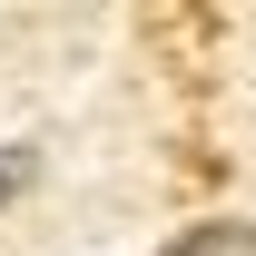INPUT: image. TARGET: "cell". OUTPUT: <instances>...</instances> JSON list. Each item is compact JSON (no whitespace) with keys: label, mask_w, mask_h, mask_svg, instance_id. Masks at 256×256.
<instances>
[{"label":"cell","mask_w":256,"mask_h":256,"mask_svg":"<svg viewBox=\"0 0 256 256\" xmlns=\"http://www.w3.org/2000/svg\"><path fill=\"white\" fill-rule=\"evenodd\" d=\"M20 188H30V148H0V207H10Z\"/></svg>","instance_id":"cell-2"},{"label":"cell","mask_w":256,"mask_h":256,"mask_svg":"<svg viewBox=\"0 0 256 256\" xmlns=\"http://www.w3.org/2000/svg\"><path fill=\"white\" fill-rule=\"evenodd\" d=\"M168 256H256V217H217V226H188Z\"/></svg>","instance_id":"cell-1"}]
</instances>
